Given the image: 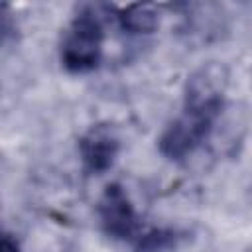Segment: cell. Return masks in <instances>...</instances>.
Wrapping results in <instances>:
<instances>
[{"instance_id": "6da1fadb", "label": "cell", "mask_w": 252, "mask_h": 252, "mask_svg": "<svg viewBox=\"0 0 252 252\" xmlns=\"http://www.w3.org/2000/svg\"><path fill=\"white\" fill-rule=\"evenodd\" d=\"M228 71L220 63H207L189 75L183 108L163 128L158 150L163 158L181 161L197 152L213 134L224 108Z\"/></svg>"}, {"instance_id": "7a4b0ae2", "label": "cell", "mask_w": 252, "mask_h": 252, "mask_svg": "<svg viewBox=\"0 0 252 252\" xmlns=\"http://www.w3.org/2000/svg\"><path fill=\"white\" fill-rule=\"evenodd\" d=\"M104 6H83L63 33L59 59L69 73H89L98 67L104 45Z\"/></svg>"}, {"instance_id": "3957f363", "label": "cell", "mask_w": 252, "mask_h": 252, "mask_svg": "<svg viewBox=\"0 0 252 252\" xmlns=\"http://www.w3.org/2000/svg\"><path fill=\"white\" fill-rule=\"evenodd\" d=\"M102 230L114 240H132L144 232L140 217L120 183H108L96 205Z\"/></svg>"}, {"instance_id": "277c9868", "label": "cell", "mask_w": 252, "mask_h": 252, "mask_svg": "<svg viewBox=\"0 0 252 252\" xmlns=\"http://www.w3.org/2000/svg\"><path fill=\"white\" fill-rule=\"evenodd\" d=\"M120 152V138L112 124L91 126L79 140V156L87 173L100 175L112 167Z\"/></svg>"}, {"instance_id": "5b68a950", "label": "cell", "mask_w": 252, "mask_h": 252, "mask_svg": "<svg viewBox=\"0 0 252 252\" xmlns=\"http://www.w3.org/2000/svg\"><path fill=\"white\" fill-rule=\"evenodd\" d=\"M120 30L130 35L152 33L159 24V12L154 4H130L114 16Z\"/></svg>"}, {"instance_id": "8992f818", "label": "cell", "mask_w": 252, "mask_h": 252, "mask_svg": "<svg viewBox=\"0 0 252 252\" xmlns=\"http://www.w3.org/2000/svg\"><path fill=\"white\" fill-rule=\"evenodd\" d=\"M175 232L165 228H152L138 236L134 242V252H161L175 244Z\"/></svg>"}]
</instances>
